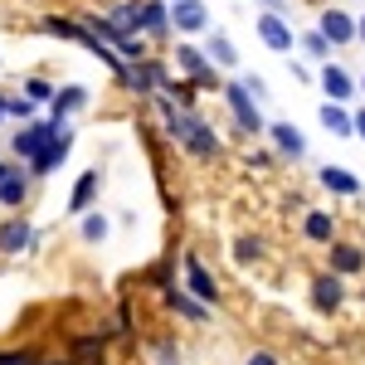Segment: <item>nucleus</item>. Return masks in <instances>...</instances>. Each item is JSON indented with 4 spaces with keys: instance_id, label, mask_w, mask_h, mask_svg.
<instances>
[{
    "instance_id": "5",
    "label": "nucleus",
    "mask_w": 365,
    "mask_h": 365,
    "mask_svg": "<svg viewBox=\"0 0 365 365\" xmlns=\"http://www.w3.org/2000/svg\"><path fill=\"white\" fill-rule=\"evenodd\" d=\"M317 34H322L327 44H351V39H356V20H351L346 10H327V15H322V29H317Z\"/></svg>"
},
{
    "instance_id": "11",
    "label": "nucleus",
    "mask_w": 365,
    "mask_h": 365,
    "mask_svg": "<svg viewBox=\"0 0 365 365\" xmlns=\"http://www.w3.org/2000/svg\"><path fill=\"white\" fill-rule=\"evenodd\" d=\"M322 185L336 190V195H356V190H361V180H356L351 170H341V166H322Z\"/></svg>"
},
{
    "instance_id": "23",
    "label": "nucleus",
    "mask_w": 365,
    "mask_h": 365,
    "mask_svg": "<svg viewBox=\"0 0 365 365\" xmlns=\"http://www.w3.org/2000/svg\"><path fill=\"white\" fill-rule=\"evenodd\" d=\"M44 29H49V34H63V39H78V44H83V29L73 25V20H58V15H54V20H44Z\"/></svg>"
},
{
    "instance_id": "26",
    "label": "nucleus",
    "mask_w": 365,
    "mask_h": 365,
    "mask_svg": "<svg viewBox=\"0 0 365 365\" xmlns=\"http://www.w3.org/2000/svg\"><path fill=\"white\" fill-rule=\"evenodd\" d=\"M29 113H34V103H29V98H15V103L5 98V117H29Z\"/></svg>"
},
{
    "instance_id": "20",
    "label": "nucleus",
    "mask_w": 365,
    "mask_h": 365,
    "mask_svg": "<svg viewBox=\"0 0 365 365\" xmlns=\"http://www.w3.org/2000/svg\"><path fill=\"white\" fill-rule=\"evenodd\" d=\"M0 200H5V205H20V200H25V175L5 170V180H0Z\"/></svg>"
},
{
    "instance_id": "13",
    "label": "nucleus",
    "mask_w": 365,
    "mask_h": 365,
    "mask_svg": "<svg viewBox=\"0 0 365 365\" xmlns=\"http://www.w3.org/2000/svg\"><path fill=\"white\" fill-rule=\"evenodd\" d=\"M175 63H180L195 83H215V73L205 68V54H200V49H180V54H175Z\"/></svg>"
},
{
    "instance_id": "27",
    "label": "nucleus",
    "mask_w": 365,
    "mask_h": 365,
    "mask_svg": "<svg viewBox=\"0 0 365 365\" xmlns=\"http://www.w3.org/2000/svg\"><path fill=\"white\" fill-rule=\"evenodd\" d=\"M258 253H263V244H258V239H239V263H253Z\"/></svg>"
},
{
    "instance_id": "30",
    "label": "nucleus",
    "mask_w": 365,
    "mask_h": 365,
    "mask_svg": "<svg viewBox=\"0 0 365 365\" xmlns=\"http://www.w3.org/2000/svg\"><path fill=\"white\" fill-rule=\"evenodd\" d=\"M351 132H356V137H365V113H356V117H351Z\"/></svg>"
},
{
    "instance_id": "10",
    "label": "nucleus",
    "mask_w": 365,
    "mask_h": 365,
    "mask_svg": "<svg viewBox=\"0 0 365 365\" xmlns=\"http://www.w3.org/2000/svg\"><path fill=\"white\" fill-rule=\"evenodd\" d=\"M312 297H317V307L322 312H336L341 307V278L331 273V278H317L312 282Z\"/></svg>"
},
{
    "instance_id": "14",
    "label": "nucleus",
    "mask_w": 365,
    "mask_h": 365,
    "mask_svg": "<svg viewBox=\"0 0 365 365\" xmlns=\"http://www.w3.org/2000/svg\"><path fill=\"white\" fill-rule=\"evenodd\" d=\"M29 244V225L25 220H10V225L0 229V253H20Z\"/></svg>"
},
{
    "instance_id": "6",
    "label": "nucleus",
    "mask_w": 365,
    "mask_h": 365,
    "mask_svg": "<svg viewBox=\"0 0 365 365\" xmlns=\"http://www.w3.org/2000/svg\"><path fill=\"white\" fill-rule=\"evenodd\" d=\"M268 132H273V141H278L282 156H292V161H302V156H307V141H302V132H297V127L278 122V127H268Z\"/></svg>"
},
{
    "instance_id": "17",
    "label": "nucleus",
    "mask_w": 365,
    "mask_h": 365,
    "mask_svg": "<svg viewBox=\"0 0 365 365\" xmlns=\"http://www.w3.org/2000/svg\"><path fill=\"white\" fill-rule=\"evenodd\" d=\"M49 132H54V127H25V132H20V137L10 141V146H15L20 156H34V151L44 146V137H49Z\"/></svg>"
},
{
    "instance_id": "35",
    "label": "nucleus",
    "mask_w": 365,
    "mask_h": 365,
    "mask_svg": "<svg viewBox=\"0 0 365 365\" xmlns=\"http://www.w3.org/2000/svg\"><path fill=\"white\" fill-rule=\"evenodd\" d=\"M361 88H365V78H361Z\"/></svg>"
},
{
    "instance_id": "24",
    "label": "nucleus",
    "mask_w": 365,
    "mask_h": 365,
    "mask_svg": "<svg viewBox=\"0 0 365 365\" xmlns=\"http://www.w3.org/2000/svg\"><path fill=\"white\" fill-rule=\"evenodd\" d=\"M25 98H29V103H49V98H54V88L44 83V78H29V83H25Z\"/></svg>"
},
{
    "instance_id": "15",
    "label": "nucleus",
    "mask_w": 365,
    "mask_h": 365,
    "mask_svg": "<svg viewBox=\"0 0 365 365\" xmlns=\"http://www.w3.org/2000/svg\"><path fill=\"white\" fill-rule=\"evenodd\" d=\"M307 239L331 244V239H336V220H331V215H322V210H312V215H307Z\"/></svg>"
},
{
    "instance_id": "9",
    "label": "nucleus",
    "mask_w": 365,
    "mask_h": 365,
    "mask_svg": "<svg viewBox=\"0 0 365 365\" xmlns=\"http://www.w3.org/2000/svg\"><path fill=\"white\" fill-rule=\"evenodd\" d=\"M185 278H190V287H195V297H205V302L220 297V287H215V278L200 268V258H185Z\"/></svg>"
},
{
    "instance_id": "7",
    "label": "nucleus",
    "mask_w": 365,
    "mask_h": 365,
    "mask_svg": "<svg viewBox=\"0 0 365 365\" xmlns=\"http://www.w3.org/2000/svg\"><path fill=\"white\" fill-rule=\"evenodd\" d=\"M322 88H327V93H331L336 103H346V98L356 93V83H351V73H346L341 63H327V68H322Z\"/></svg>"
},
{
    "instance_id": "29",
    "label": "nucleus",
    "mask_w": 365,
    "mask_h": 365,
    "mask_svg": "<svg viewBox=\"0 0 365 365\" xmlns=\"http://www.w3.org/2000/svg\"><path fill=\"white\" fill-rule=\"evenodd\" d=\"M249 365H278V361H273L268 351H253V356H249Z\"/></svg>"
},
{
    "instance_id": "21",
    "label": "nucleus",
    "mask_w": 365,
    "mask_h": 365,
    "mask_svg": "<svg viewBox=\"0 0 365 365\" xmlns=\"http://www.w3.org/2000/svg\"><path fill=\"white\" fill-rule=\"evenodd\" d=\"M166 302H170V307H175V312H185L190 322H205V307H200V302H190L185 292H175V287H170V292H166Z\"/></svg>"
},
{
    "instance_id": "22",
    "label": "nucleus",
    "mask_w": 365,
    "mask_h": 365,
    "mask_svg": "<svg viewBox=\"0 0 365 365\" xmlns=\"http://www.w3.org/2000/svg\"><path fill=\"white\" fill-rule=\"evenodd\" d=\"M210 58H220L225 68H234V63H239V54H234V44H229L225 34H215V39H210Z\"/></svg>"
},
{
    "instance_id": "18",
    "label": "nucleus",
    "mask_w": 365,
    "mask_h": 365,
    "mask_svg": "<svg viewBox=\"0 0 365 365\" xmlns=\"http://www.w3.org/2000/svg\"><path fill=\"white\" fill-rule=\"evenodd\" d=\"M322 122H327L336 137H356V132H351V113H346L341 103H327V108H322Z\"/></svg>"
},
{
    "instance_id": "34",
    "label": "nucleus",
    "mask_w": 365,
    "mask_h": 365,
    "mask_svg": "<svg viewBox=\"0 0 365 365\" xmlns=\"http://www.w3.org/2000/svg\"><path fill=\"white\" fill-rule=\"evenodd\" d=\"M0 180H5V166H0Z\"/></svg>"
},
{
    "instance_id": "19",
    "label": "nucleus",
    "mask_w": 365,
    "mask_h": 365,
    "mask_svg": "<svg viewBox=\"0 0 365 365\" xmlns=\"http://www.w3.org/2000/svg\"><path fill=\"white\" fill-rule=\"evenodd\" d=\"M98 180H103L98 170H83V175H78V190H73V210H83L88 200L98 195Z\"/></svg>"
},
{
    "instance_id": "1",
    "label": "nucleus",
    "mask_w": 365,
    "mask_h": 365,
    "mask_svg": "<svg viewBox=\"0 0 365 365\" xmlns=\"http://www.w3.org/2000/svg\"><path fill=\"white\" fill-rule=\"evenodd\" d=\"M68 146H73V137H68V132H63V127L54 122V132L44 137V146H39V151L29 156V166H34V175H49V170H54L58 161L68 156Z\"/></svg>"
},
{
    "instance_id": "8",
    "label": "nucleus",
    "mask_w": 365,
    "mask_h": 365,
    "mask_svg": "<svg viewBox=\"0 0 365 365\" xmlns=\"http://www.w3.org/2000/svg\"><path fill=\"white\" fill-rule=\"evenodd\" d=\"M361 263H365V253L356 249V244H336V239H331V273H361Z\"/></svg>"
},
{
    "instance_id": "28",
    "label": "nucleus",
    "mask_w": 365,
    "mask_h": 365,
    "mask_svg": "<svg viewBox=\"0 0 365 365\" xmlns=\"http://www.w3.org/2000/svg\"><path fill=\"white\" fill-rule=\"evenodd\" d=\"M302 44H307V54H317V58L327 54V39H322V34H307V39H302Z\"/></svg>"
},
{
    "instance_id": "25",
    "label": "nucleus",
    "mask_w": 365,
    "mask_h": 365,
    "mask_svg": "<svg viewBox=\"0 0 365 365\" xmlns=\"http://www.w3.org/2000/svg\"><path fill=\"white\" fill-rule=\"evenodd\" d=\"M83 234H88V239H108V220H103V215H88Z\"/></svg>"
},
{
    "instance_id": "3",
    "label": "nucleus",
    "mask_w": 365,
    "mask_h": 365,
    "mask_svg": "<svg viewBox=\"0 0 365 365\" xmlns=\"http://www.w3.org/2000/svg\"><path fill=\"white\" fill-rule=\"evenodd\" d=\"M166 20L180 29V34H200V29L210 25V15H205L200 0H175V10H166Z\"/></svg>"
},
{
    "instance_id": "12",
    "label": "nucleus",
    "mask_w": 365,
    "mask_h": 365,
    "mask_svg": "<svg viewBox=\"0 0 365 365\" xmlns=\"http://www.w3.org/2000/svg\"><path fill=\"white\" fill-rule=\"evenodd\" d=\"M137 25L146 29V34H166L170 29V20H166V5H156V0H146L137 10Z\"/></svg>"
},
{
    "instance_id": "32",
    "label": "nucleus",
    "mask_w": 365,
    "mask_h": 365,
    "mask_svg": "<svg viewBox=\"0 0 365 365\" xmlns=\"http://www.w3.org/2000/svg\"><path fill=\"white\" fill-rule=\"evenodd\" d=\"M356 39H365V20H356Z\"/></svg>"
},
{
    "instance_id": "16",
    "label": "nucleus",
    "mask_w": 365,
    "mask_h": 365,
    "mask_svg": "<svg viewBox=\"0 0 365 365\" xmlns=\"http://www.w3.org/2000/svg\"><path fill=\"white\" fill-rule=\"evenodd\" d=\"M83 103H88L83 88H63V93H54V122H63L73 108H83Z\"/></svg>"
},
{
    "instance_id": "33",
    "label": "nucleus",
    "mask_w": 365,
    "mask_h": 365,
    "mask_svg": "<svg viewBox=\"0 0 365 365\" xmlns=\"http://www.w3.org/2000/svg\"><path fill=\"white\" fill-rule=\"evenodd\" d=\"M0 122H5V98H0Z\"/></svg>"
},
{
    "instance_id": "4",
    "label": "nucleus",
    "mask_w": 365,
    "mask_h": 365,
    "mask_svg": "<svg viewBox=\"0 0 365 365\" xmlns=\"http://www.w3.org/2000/svg\"><path fill=\"white\" fill-rule=\"evenodd\" d=\"M225 98H229V108H234V117H239V127L244 132H263V117H258V108L249 103V93H244V83H234V88H225Z\"/></svg>"
},
{
    "instance_id": "31",
    "label": "nucleus",
    "mask_w": 365,
    "mask_h": 365,
    "mask_svg": "<svg viewBox=\"0 0 365 365\" xmlns=\"http://www.w3.org/2000/svg\"><path fill=\"white\" fill-rule=\"evenodd\" d=\"M263 5H268L273 15H282V10H287V0H263Z\"/></svg>"
},
{
    "instance_id": "2",
    "label": "nucleus",
    "mask_w": 365,
    "mask_h": 365,
    "mask_svg": "<svg viewBox=\"0 0 365 365\" xmlns=\"http://www.w3.org/2000/svg\"><path fill=\"white\" fill-rule=\"evenodd\" d=\"M258 39H263L268 49L287 54V49H292V25H287L282 15H273V10H268V15H258Z\"/></svg>"
}]
</instances>
